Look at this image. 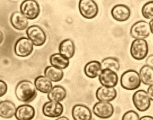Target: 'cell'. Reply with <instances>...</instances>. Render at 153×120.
Returning <instances> with one entry per match:
<instances>
[{"label":"cell","mask_w":153,"mask_h":120,"mask_svg":"<svg viewBox=\"0 0 153 120\" xmlns=\"http://www.w3.org/2000/svg\"><path fill=\"white\" fill-rule=\"evenodd\" d=\"M15 94L20 101L26 103L32 102L37 95L35 84L28 80H23L18 83L15 89Z\"/></svg>","instance_id":"obj_1"},{"label":"cell","mask_w":153,"mask_h":120,"mask_svg":"<svg viewBox=\"0 0 153 120\" xmlns=\"http://www.w3.org/2000/svg\"><path fill=\"white\" fill-rule=\"evenodd\" d=\"M139 73L134 70H128L120 77V84L123 88L129 91L138 89L141 84Z\"/></svg>","instance_id":"obj_2"},{"label":"cell","mask_w":153,"mask_h":120,"mask_svg":"<svg viewBox=\"0 0 153 120\" xmlns=\"http://www.w3.org/2000/svg\"><path fill=\"white\" fill-rule=\"evenodd\" d=\"M130 53L131 56L136 60L145 59L149 53L148 42L145 39H134L131 44Z\"/></svg>","instance_id":"obj_3"},{"label":"cell","mask_w":153,"mask_h":120,"mask_svg":"<svg viewBox=\"0 0 153 120\" xmlns=\"http://www.w3.org/2000/svg\"><path fill=\"white\" fill-rule=\"evenodd\" d=\"M22 14L30 20L36 19L40 13V7L36 0H24L20 6Z\"/></svg>","instance_id":"obj_4"},{"label":"cell","mask_w":153,"mask_h":120,"mask_svg":"<svg viewBox=\"0 0 153 120\" xmlns=\"http://www.w3.org/2000/svg\"><path fill=\"white\" fill-rule=\"evenodd\" d=\"M79 10L82 17L87 19H92L97 16L99 7L94 0H80Z\"/></svg>","instance_id":"obj_5"},{"label":"cell","mask_w":153,"mask_h":120,"mask_svg":"<svg viewBox=\"0 0 153 120\" xmlns=\"http://www.w3.org/2000/svg\"><path fill=\"white\" fill-rule=\"evenodd\" d=\"M26 34L33 45L37 47L42 46L46 42V33L39 26L32 25L28 27L26 30Z\"/></svg>","instance_id":"obj_6"},{"label":"cell","mask_w":153,"mask_h":120,"mask_svg":"<svg viewBox=\"0 0 153 120\" xmlns=\"http://www.w3.org/2000/svg\"><path fill=\"white\" fill-rule=\"evenodd\" d=\"M151 33L149 23L139 21L134 23L130 30V35L134 39H145Z\"/></svg>","instance_id":"obj_7"},{"label":"cell","mask_w":153,"mask_h":120,"mask_svg":"<svg viewBox=\"0 0 153 120\" xmlns=\"http://www.w3.org/2000/svg\"><path fill=\"white\" fill-rule=\"evenodd\" d=\"M33 44L26 37L19 39L14 45V52L17 56L26 57L31 55L33 50Z\"/></svg>","instance_id":"obj_8"},{"label":"cell","mask_w":153,"mask_h":120,"mask_svg":"<svg viewBox=\"0 0 153 120\" xmlns=\"http://www.w3.org/2000/svg\"><path fill=\"white\" fill-rule=\"evenodd\" d=\"M132 101L134 107L140 112H145L150 107L151 100L145 90L140 89L134 92Z\"/></svg>","instance_id":"obj_9"},{"label":"cell","mask_w":153,"mask_h":120,"mask_svg":"<svg viewBox=\"0 0 153 120\" xmlns=\"http://www.w3.org/2000/svg\"><path fill=\"white\" fill-rule=\"evenodd\" d=\"M93 112L97 117L102 119L110 118L114 113L113 105L110 102L100 101L94 105Z\"/></svg>","instance_id":"obj_10"},{"label":"cell","mask_w":153,"mask_h":120,"mask_svg":"<svg viewBox=\"0 0 153 120\" xmlns=\"http://www.w3.org/2000/svg\"><path fill=\"white\" fill-rule=\"evenodd\" d=\"M98 80L102 86L115 87L118 83L117 73L110 69H102L98 75Z\"/></svg>","instance_id":"obj_11"},{"label":"cell","mask_w":153,"mask_h":120,"mask_svg":"<svg viewBox=\"0 0 153 120\" xmlns=\"http://www.w3.org/2000/svg\"><path fill=\"white\" fill-rule=\"evenodd\" d=\"M42 111L43 114L48 117L56 118L63 114L64 107L59 102L49 101L44 104Z\"/></svg>","instance_id":"obj_12"},{"label":"cell","mask_w":153,"mask_h":120,"mask_svg":"<svg viewBox=\"0 0 153 120\" xmlns=\"http://www.w3.org/2000/svg\"><path fill=\"white\" fill-rule=\"evenodd\" d=\"M111 15L115 21L123 22L129 19L131 16V11L128 6L124 4H117L112 7Z\"/></svg>","instance_id":"obj_13"},{"label":"cell","mask_w":153,"mask_h":120,"mask_svg":"<svg viewBox=\"0 0 153 120\" xmlns=\"http://www.w3.org/2000/svg\"><path fill=\"white\" fill-rule=\"evenodd\" d=\"M96 96L100 101L111 102L117 96V91L114 87L101 86L96 91Z\"/></svg>","instance_id":"obj_14"},{"label":"cell","mask_w":153,"mask_h":120,"mask_svg":"<svg viewBox=\"0 0 153 120\" xmlns=\"http://www.w3.org/2000/svg\"><path fill=\"white\" fill-rule=\"evenodd\" d=\"M72 115L74 120H91L92 112L86 105L76 104L72 110Z\"/></svg>","instance_id":"obj_15"},{"label":"cell","mask_w":153,"mask_h":120,"mask_svg":"<svg viewBox=\"0 0 153 120\" xmlns=\"http://www.w3.org/2000/svg\"><path fill=\"white\" fill-rule=\"evenodd\" d=\"M35 116V110L30 105H21L16 108L15 117L17 120H32Z\"/></svg>","instance_id":"obj_16"},{"label":"cell","mask_w":153,"mask_h":120,"mask_svg":"<svg viewBox=\"0 0 153 120\" xmlns=\"http://www.w3.org/2000/svg\"><path fill=\"white\" fill-rule=\"evenodd\" d=\"M10 23L14 28L19 31L27 30L28 27V19L23 16L21 11L14 12L11 16Z\"/></svg>","instance_id":"obj_17"},{"label":"cell","mask_w":153,"mask_h":120,"mask_svg":"<svg viewBox=\"0 0 153 120\" xmlns=\"http://www.w3.org/2000/svg\"><path fill=\"white\" fill-rule=\"evenodd\" d=\"M59 53L68 59L74 57L75 53V45L74 42L70 39H66L59 44Z\"/></svg>","instance_id":"obj_18"},{"label":"cell","mask_w":153,"mask_h":120,"mask_svg":"<svg viewBox=\"0 0 153 120\" xmlns=\"http://www.w3.org/2000/svg\"><path fill=\"white\" fill-rule=\"evenodd\" d=\"M16 105L9 100L0 101V117L9 119L13 117L16 115Z\"/></svg>","instance_id":"obj_19"},{"label":"cell","mask_w":153,"mask_h":120,"mask_svg":"<svg viewBox=\"0 0 153 120\" xmlns=\"http://www.w3.org/2000/svg\"><path fill=\"white\" fill-rule=\"evenodd\" d=\"M102 70L101 63L94 60L88 62L85 65L84 72L87 77L93 79L98 77Z\"/></svg>","instance_id":"obj_20"},{"label":"cell","mask_w":153,"mask_h":120,"mask_svg":"<svg viewBox=\"0 0 153 120\" xmlns=\"http://www.w3.org/2000/svg\"><path fill=\"white\" fill-rule=\"evenodd\" d=\"M36 89L43 94H48L53 87L51 80L45 76H39L35 79Z\"/></svg>","instance_id":"obj_21"},{"label":"cell","mask_w":153,"mask_h":120,"mask_svg":"<svg viewBox=\"0 0 153 120\" xmlns=\"http://www.w3.org/2000/svg\"><path fill=\"white\" fill-rule=\"evenodd\" d=\"M67 91L63 87L59 85L54 86L48 94V98L49 101L61 102L66 98Z\"/></svg>","instance_id":"obj_22"},{"label":"cell","mask_w":153,"mask_h":120,"mask_svg":"<svg viewBox=\"0 0 153 120\" xmlns=\"http://www.w3.org/2000/svg\"><path fill=\"white\" fill-rule=\"evenodd\" d=\"M44 75L51 82H58L63 78L64 73L63 70L51 65L45 68Z\"/></svg>","instance_id":"obj_23"},{"label":"cell","mask_w":153,"mask_h":120,"mask_svg":"<svg viewBox=\"0 0 153 120\" xmlns=\"http://www.w3.org/2000/svg\"><path fill=\"white\" fill-rule=\"evenodd\" d=\"M51 66L59 68L62 70L65 69L70 65L69 59L62 56L59 53L52 54L49 58Z\"/></svg>","instance_id":"obj_24"},{"label":"cell","mask_w":153,"mask_h":120,"mask_svg":"<svg viewBox=\"0 0 153 120\" xmlns=\"http://www.w3.org/2000/svg\"><path fill=\"white\" fill-rule=\"evenodd\" d=\"M139 75L143 84L150 86L153 84V68L145 65L140 69Z\"/></svg>","instance_id":"obj_25"},{"label":"cell","mask_w":153,"mask_h":120,"mask_svg":"<svg viewBox=\"0 0 153 120\" xmlns=\"http://www.w3.org/2000/svg\"><path fill=\"white\" fill-rule=\"evenodd\" d=\"M102 69H108L117 73L119 71L120 64L117 58L108 57L103 59L101 63Z\"/></svg>","instance_id":"obj_26"},{"label":"cell","mask_w":153,"mask_h":120,"mask_svg":"<svg viewBox=\"0 0 153 120\" xmlns=\"http://www.w3.org/2000/svg\"><path fill=\"white\" fill-rule=\"evenodd\" d=\"M142 14L146 19H153V1H150L145 4L142 7Z\"/></svg>","instance_id":"obj_27"},{"label":"cell","mask_w":153,"mask_h":120,"mask_svg":"<svg viewBox=\"0 0 153 120\" xmlns=\"http://www.w3.org/2000/svg\"><path fill=\"white\" fill-rule=\"evenodd\" d=\"M140 119L139 115L136 112L129 110L123 115L122 120H140Z\"/></svg>","instance_id":"obj_28"},{"label":"cell","mask_w":153,"mask_h":120,"mask_svg":"<svg viewBox=\"0 0 153 120\" xmlns=\"http://www.w3.org/2000/svg\"><path fill=\"white\" fill-rule=\"evenodd\" d=\"M7 91V85L5 81L0 80V98L4 96Z\"/></svg>","instance_id":"obj_29"},{"label":"cell","mask_w":153,"mask_h":120,"mask_svg":"<svg viewBox=\"0 0 153 120\" xmlns=\"http://www.w3.org/2000/svg\"><path fill=\"white\" fill-rule=\"evenodd\" d=\"M146 92L151 101H153V84L149 86Z\"/></svg>","instance_id":"obj_30"},{"label":"cell","mask_w":153,"mask_h":120,"mask_svg":"<svg viewBox=\"0 0 153 120\" xmlns=\"http://www.w3.org/2000/svg\"><path fill=\"white\" fill-rule=\"evenodd\" d=\"M146 65L153 68V54L150 55L146 60Z\"/></svg>","instance_id":"obj_31"},{"label":"cell","mask_w":153,"mask_h":120,"mask_svg":"<svg viewBox=\"0 0 153 120\" xmlns=\"http://www.w3.org/2000/svg\"><path fill=\"white\" fill-rule=\"evenodd\" d=\"M140 120H153V117L150 116H145L141 117Z\"/></svg>","instance_id":"obj_32"},{"label":"cell","mask_w":153,"mask_h":120,"mask_svg":"<svg viewBox=\"0 0 153 120\" xmlns=\"http://www.w3.org/2000/svg\"><path fill=\"white\" fill-rule=\"evenodd\" d=\"M4 40V35L3 32L0 30V44L2 43Z\"/></svg>","instance_id":"obj_33"},{"label":"cell","mask_w":153,"mask_h":120,"mask_svg":"<svg viewBox=\"0 0 153 120\" xmlns=\"http://www.w3.org/2000/svg\"><path fill=\"white\" fill-rule=\"evenodd\" d=\"M149 26H150V31H151V33H152L153 34V19L150 20V22L149 23Z\"/></svg>","instance_id":"obj_34"},{"label":"cell","mask_w":153,"mask_h":120,"mask_svg":"<svg viewBox=\"0 0 153 120\" xmlns=\"http://www.w3.org/2000/svg\"><path fill=\"white\" fill-rule=\"evenodd\" d=\"M56 120H70L67 117H65V116H62V117H59V118H58L57 119H56Z\"/></svg>","instance_id":"obj_35"}]
</instances>
